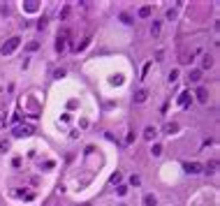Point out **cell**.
<instances>
[{"instance_id":"cell-7","label":"cell","mask_w":220,"mask_h":206,"mask_svg":"<svg viewBox=\"0 0 220 206\" xmlns=\"http://www.w3.org/2000/svg\"><path fill=\"white\" fill-rule=\"evenodd\" d=\"M144 137H146V139H151V141H153V139H155V137H158V130H155V127H151V125H148V127H146V130H144Z\"/></svg>"},{"instance_id":"cell-25","label":"cell","mask_w":220,"mask_h":206,"mask_svg":"<svg viewBox=\"0 0 220 206\" xmlns=\"http://www.w3.org/2000/svg\"><path fill=\"white\" fill-rule=\"evenodd\" d=\"M176 76H178V72H176V70H171V72H169V81H176Z\"/></svg>"},{"instance_id":"cell-23","label":"cell","mask_w":220,"mask_h":206,"mask_svg":"<svg viewBox=\"0 0 220 206\" xmlns=\"http://www.w3.org/2000/svg\"><path fill=\"white\" fill-rule=\"evenodd\" d=\"M26 7H28V9H30V12H33L35 7H37V3H35V0H28V3H26Z\"/></svg>"},{"instance_id":"cell-18","label":"cell","mask_w":220,"mask_h":206,"mask_svg":"<svg viewBox=\"0 0 220 206\" xmlns=\"http://www.w3.org/2000/svg\"><path fill=\"white\" fill-rule=\"evenodd\" d=\"M121 21H123V23H128V26H130V23H132V16H130V14H121Z\"/></svg>"},{"instance_id":"cell-14","label":"cell","mask_w":220,"mask_h":206,"mask_svg":"<svg viewBox=\"0 0 220 206\" xmlns=\"http://www.w3.org/2000/svg\"><path fill=\"white\" fill-rule=\"evenodd\" d=\"M144 206H155V197H153V195H146L144 197Z\"/></svg>"},{"instance_id":"cell-16","label":"cell","mask_w":220,"mask_h":206,"mask_svg":"<svg viewBox=\"0 0 220 206\" xmlns=\"http://www.w3.org/2000/svg\"><path fill=\"white\" fill-rule=\"evenodd\" d=\"M151 35H160V23H158V21H153V26H151Z\"/></svg>"},{"instance_id":"cell-15","label":"cell","mask_w":220,"mask_h":206,"mask_svg":"<svg viewBox=\"0 0 220 206\" xmlns=\"http://www.w3.org/2000/svg\"><path fill=\"white\" fill-rule=\"evenodd\" d=\"M151 153H153V155H162V146H160V144H153Z\"/></svg>"},{"instance_id":"cell-13","label":"cell","mask_w":220,"mask_h":206,"mask_svg":"<svg viewBox=\"0 0 220 206\" xmlns=\"http://www.w3.org/2000/svg\"><path fill=\"white\" fill-rule=\"evenodd\" d=\"M204 169H206V174H213V172H216V169H218V162H216V160H211V162L206 164Z\"/></svg>"},{"instance_id":"cell-9","label":"cell","mask_w":220,"mask_h":206,"mask_svg":"<svg viewBox=\"0 0 220 206\" xmlns=\"http://www.w3.org/2000/svg\"><path fill=\"white\" fill-rule=\"evenodd\" d=\"M211 65H213V58H211V56H209V54H206V56H204V58H202V67H204V70H209V67H211Z\"/></svg>"},{"instance_id":"cell-20","label":"cell","mask_w":220,"mask_h":206,"mask_svg":"<svg viewBox=\"0 0 220 206\" xmlns=\"http://www.w3.org/2000/svg\"><path fill=\"white\" fill-rule=\"evenodd\" d=\"M116 192L123 197V195H128V188H125V185H118V188H116Z\"/></svg>"},{"instance_id":"cell-4","label":"cell","mask_w":220,"mask_h":206,"mask_svg":"<svg viewBox=\"0 0 220 206\" xmlns=\"http://www.w3.org/2000/svg\"><path fill=\"white\" fill-rule=\"evenodd\" d=\"M188 81L190 84H199L202 81V70H192V72L188 74Z\"/></svg>"},{"instance_id":"cell-11","label":"cell","mask_w":220,"mask_h":206,"mask_svg":"<svg viewBox=\"0 0 220 206\" xmlns=\"http://www.w3.org/2000/svg\"><path fill=\"white\" fill-rule=\"evenodd\" d=\"M111 183H114V185H121V181H123V176H121V172H116V174H111Z\"/></svg>"},{"instance_id":"cell-6","label":"cell","mask_w":220,"mask_h":206,"mask_svg":"<svg viewBox=\"0 0 220 206\" xmlns=\"http://www.w3.org/2000/svg\"><path fill=\"white\" fill-rule=\"evenodd\" d=\"M190 97H192V95H190V93H188V90H183V93H181V95H178V104H181V107H186V104L190 102Z\"/></svg>"},{"instance_id":"cell-10","label":"cell","mask_w":220,"mask_h":206,"mask_svg":"<svg viewBox=\"0 0 220 206\" xmlns=\"http://www.w3.org/2000/svg\"><path fill=\"white\" fill-rule=\"evenodd\" d=\"M176 130H178L176 123H167V125H165V134H174Z\"/></svg>"},{"instance_id":"cell-24","label":"cell","mask_w":220,"mask_h":206,"mask_svg":"<svg viewBox=\"0 0 220 206\" xmlns=\"http://www.w3.org/2000/svg\"><path fill=\"white\" fill-rule=\"evenodd\" d=\"M37 49H39L37 42H30V44H28V51H37Z\"/></svg>"},{"instance_id":"cell-1","label":"cell","mask_w":220,"mask_h":206,"mask_svg":"<svg viewBox=\"0 0 220 206\" xmlns=\"http://www.w3.org/2000/svg\"><path fill=\"white\" fill-rule=\"evenodd\" d=\"M19 42H21L19 37H12V39H7V42H5L3 46H0V54H3V56H9L12 51H14L16 46H19Z\"/></svg>"},{"instance_id":"cell-17","label":"cell","mask_w":220,"mask_h":206,"mask_svg":"<svg viewBox=\"0 0 220 206\" xmlns=\"http://www.w3.org/2000/svg\"><path fill=\"white\" fill-rule=\"evenodd\" d=\"M14 195H16V197H26V199H33V192H21V190H16Z\"/></svg>"},{"instance_id":"cell-12","label":"cell","mask_w":220,"mask_h":206,"mask_svg":"<svg viewBox=\"0 0 220 206\" xmlns=\"http://www.w3.org/2000/svg\"><path fill=\"white\" fill-rule=\"evenodd\" d=\"M139 16H141V19H148V16H151V7H148V5H144V7L139 9Z\"/></svg>"},{"instance_id":"cell-21","label":"cell","mask_w":220,"mask_h":206,"mask_svg":"<svg viewBox=\"0 0 220 206\" xmlns=\"http://www.w3.org/2000/svg\"><path fill=\"white\" fill-rule=\"evenodd\" d=\"M60 76H65V70L60 67V70H56V72H53V79H60Z\"/></svg>"},{"instance_id":"cell-2","label":"cell","mask_w":220,"mask_h":206,"mask_svg":"<svg viewBox=\"0 0 220 206\" xmlns=\"http://www.w3.org/2000/svg\"><path fill=\"white\" fill-rule=\"evenodd\" d=\"M183 167H186L188 174H202V172H204V167H202L199 162H186Z\"/></svg>"},{"instance_id":"cell-8","label":"cell","mask_w":220,"mask_h":206,"mask_svg":"<svg viewBox=\"0 0 220 206\" xmlns=\"http://www.w3.org/2000/svg\"><path fill=\"white\" fill-rule=\"evenodd\" d=\"M197 100H199V102H209V93H206V88H199V90H197Z\"/></svg>"},{"instance_id":"cell-22","label":"cell","mask_w":220,"mask_h":206,"mask_svg":"<svg viewBox=\"0 0 220 206\" xmlns=\"http://www.w3.org/2000/svg\"><path fill=\"white\" fill-rule=\"evenodd\" d=\"M7 148H9V141H5V139H3V141H0V151L5 153V151H7Z\"/></svg>"},{"instance_id":"cell-19","label":"cell","mask_w":220,"mask_h":206,"mask_svg":"<svg viewBox=\"0 0 220 206\" xmlns=\"http://www.w3.org/2000/svg\"><path fill=\"white\" fill-rule=\"evenodd\" d=\"M63 49H65V39L58 37V42H56V51H63Z\"/></svg>"},{"instance_id":"cell-5","label":"cell","mask_w":220,"mask_h":206,"mask_svg":"<svg viewBox=\"0 0 220 206\" xmlns=\"http://www.w3.org/2000/svg\"><path fill=\"white\" fill-rule=\"evenodd\" d=\"M146 97H148V90H144V88L134 93V102H146Z\"/></svg>"},{"instance_id":"cell-3","label":"cell","mask_w":220,"mask_h":206,"mask_svg":"<svg viewBox=\"0 0 220 206\" xmlns=\"http://www.w3.org/2000/svg\"><path fill=\"white\" fill-rule=\"evenodd\" d=\"M30 132H33L30 125H19V127H14V137H28Z\"/></svg>"}]
</instances>
